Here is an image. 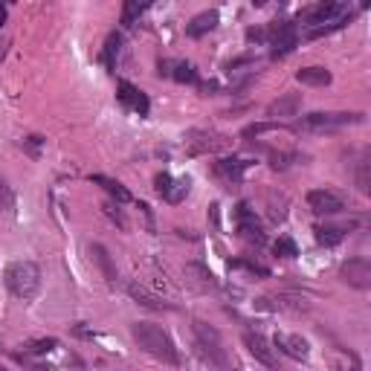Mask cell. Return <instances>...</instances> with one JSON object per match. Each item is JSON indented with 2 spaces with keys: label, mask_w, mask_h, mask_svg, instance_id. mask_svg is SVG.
Instances as JSON below:
<instances>
[{
  "label": "cell",
  "mask_w": 371,
  "mask_h": 371,
  "mask_svg": "<svg viewBox=\"0 0 371 371\" xmlns=\"http://www.w3.org/2000/svg\"><path fill=\"white\" fill-rule=\"evenodd\" d=\"M351 20V6L339 4V0H331V4H316L305 12V23H308V38H322L331 35L337 30H342L345 23Z\"/></svg>",
  "instance_id": "cell-1"
},
{
  "label": "cell",
  "mask_w": 371,
  "mask_h": 371,
  "mask_svg": "<svg viewBox=\"0 0 371 371\" xmlns=\"http://www.w3.org/2000/svg\"><path fill=\"white\" fill-rule=\"evenodd\" d=\"M131 337H134V342L139 345L145 354H151V357L163 360L168 365H177L180 363L175 342H171V337L160 325H154V322H134L131 325Z\"/></svg>",
  "instance_id": "cell-2"
},
{
  "label": "cell",
  "mask_w": 371,
  "mask_h": 371,
  "mask_svg": "<svg viewBox=\"0 0 371 371\" xmlns=\"http://www.w3.org/2000/svg\"><path fill=\"white\" fill-rule=\"evenodd\" d=\"M4 279H6V287H9V293L15 296V299L27 302V299H32V296L38 293V287H41V270L32 261H12L6 267Z\"/></svg>",
  "instance_id": "cell-3"
},
{
  "label": "cell",
  "mask_w": 371,
  "mask_h": 371,
  "mask_svg": "<svg viewBox=\"0 0 371 371\" xmlns=\"http://www.w3.org/2000/svg\"><path fill=\"white\" fill-rule=\"evenodd\" d=\"M363 119H365L363 113H308L302 119V128H308V131H337V128L360 125Z\"/></svg>",
  "instance_id": "cell-4"
},
{
  "label": "cell",
  "mask_w": 371,
  "mask_h": 371,
  "mask_svg": "<svg viewBox=\"0 0 371 371\" xmlns=\"http://www.w3.org/2000/svg\"><path fill=\"white\" fill-rule=\"evenodd\" d=\"M194 334H197V342H201V351L209 357V363H215L220 368H229L224 345H220V334L215 328H209L206 322H201V319H194Z\"/></svg>",
  "instance_id": "cell-5"
},
{
  "label": "cell",
  "mask_w": 371,
  "mask_h": 371,
  "mask_svg": "<svg viewBox=\"0 0 371 371\" xmlns=\"http://www.w3.org/2000/svg\"><path fill=\"white\" fill-rule=\"evenodd\" d=\"M339 276L345 284H351L357 290H368L371 287V261L368 258H348L342 264Z\"/></svg>",
  "instance_id": "cell-6"
},
{
  "label": "cell",
  "mask_w": 371,
  "mask_h": 371,
  "mask_svg": "<svg viewBox=\"0 0 371 371\" xmlns=\"http://www.w3.org/2000/svg\"><path fill=\"white\" fill-rule=\"evenodd\" d=\"M235 224H238L241 238L253 241V244H264V227H261V220L256 218V212L250 209V203H238V209H235Z\"/></svg>",
  "instance_id": "cell-7"
},
{
  "label": "cell",
  "mask_w": 371,
  "mask_h": 371,
  "mask_svg": "<svg viewBox=\"0 0 371 371\" xmlns=\"http://www.w3.org/2000/svg\"><path fill=\"white\" fill-rule=\"evenodd\" d=\"M308 206L316 215H337V212L345 209L342 197L337 191H331V189H313V191H308Z\"/></svg>",
  "instance_id": "cell-8"
},
{
  "label": "cell",
  "mask_w": 371,
  "mask_h": 371,
  "mask_svg": "<svg viewBox=\"0 0 371 371\" xmlns=\"http://www.w3.org/2000/svg\"><path fill=\"white\" fill-rule=\"evenodd\" d=\"M154 189H157V194L163 197V201H168V203H180L183 197L189 194V180H175L171 175H157L154 177Z\"/></svg>",
  "instance_id": "cell-9"
},
{
  "label": "cell",
  "mask_w": 371,
  "mask_h": 371,
  "mask_svg": "<svg viewBox=\"0 0 371 371\" xmlns=\"http://www.w3.org/2000/svg\"><path fill=\"white\" fill-rule=\"evenodd\" d=\"M244 345H246V351H250L258 363H264L267 368H276L279 360H276V351H273V345H270L261 334H253V331H246L244 334Z\"/></svg>",
  "instance_id": "cell-10"
},
{
  "label": "cell",
  "mask_w": 371,
  "mask_h": 371,
  "mask_svg": "<svg viewBox=\"0 0 371 371\" xmlns=\"http://www.w3.org/2000/svg\"><path fill=\"white\" fill-rule=\"evenodd\" d=\"M186 142H189V148H191V154L220 151V148H227V145H229L227 137H220V134H206V131H191Z\"/></svg>",
  "instance_id": "cell-11"
},
{
  "label": "cell",
  "mask_w": 371,
  "mask_h": 371,
  "mask_svg": "<svg viewBox=\"0 0 371 371\" xmlns=\"http://www.w3.org/2000/svg\"><path fill=\"white\" fill-rule=\"evenodd\" d=\"M119 102L125 105L128 111H134V113H139V116H145L148 113V99H145V93L139 90V87H134L131 82H119Z\"/></svg>",
  "instance_id": "cell-12"
},
{
  "label": "cell",
  "mask_w": 371,
  "mask_h": 371,
  "mask_svg": "<svg viewBox=\"0 0 371 371\" xmlns=\"http://www.w3.org/2000/svg\"><path fill=\"white\" fill-rule=\"evenodd\" d=\"M276 348H282L293 360H308L310 357V345L299 334H279L276 337Z\"/></svg>",
  "instance_id": "cell-13"
},
{
  "label": "cell",
  "mask_w": 371,
  "mask_h": 371,
  "mask_svg": "<svg viewBox=\"0 0 371 371\" xmlns=\"http://www.w3.org/2000/svg\"><path fill=\"white\" fill-rule=\"evenodd\" d=\"M171 76L175 82H180V84H194L197 82V70H194V64H189V61H160V76Z\"/></svg>",
  "instance_id": "cell-14"
},
{
  "label": "cell",
  "mask_w": 371,
  "mask_h": 371,
  "mask_svg": "<svg viewBox=\"0 0 371 371\" xmlns=\"http://www.w3.org/2000/svg\"><path fill=\"white\" fill-rule=\"evenodd\" d=\"M218 20H220V15H218L215 9L194 15V18L186 23V35H189V38H201V35H206V32H212V30L218 27Z\"/></svg>",
  "instance_id": "cell-15"
},
{
  "label": "cell",
  "mask_w": 371,
  "mask_h": 371,
  "mask_svg": "<svg viewBox=\"0 0 371 371\" xmlns=\"http://www.w3.org/2000/svg\"><path fill=\"white\" fill-rule=\"evenodd\" d=\"M296 46V27L293 23H279L273 27V56H284Z\"/></svg>",
  "instance_id": "cell-16"
},
{
  "label": "cell",
  "mask_w": 371,
  "mask_h": 371,
  "mask_svg": "<svg viewBox=\"0 0 371 371\" xmlns=\"http://www.w3.org/2000/svg\"><path fill=\"white\" fill-rule=\"evenodd\" d=\"M246 168H250V163H246L244 157H229V160H220V163L215 165V175L224 177V180H229V183H238V180L244 177Z\"/></svg>",
  "instance_id": "cell-17"
},
{
  "label": "cell",
  "mask_w": 371,
  "mask_h": 371,
  "mask_svg": "<svg viewBox=\"0 0 371 371\" xmlns=\"http://www.w3.org/2000/svg\"><path fill=\"white\" fill-rule=\"evenodd\" d=\"M299 108H302V96L290 93V96H282L279 102L270 105V108H267V113L273 116V119H279V116H296V113H299Z\"/></svg>",
  "instance_id": "cell-18"
},
{
  "label": "cell",
  "mask_w": 371,
  "mask_h": 371,
  "mask_svg": "<svg viewBox=\"0 0 371 371\" xmlns=\"http://www.w3.org/2000/svg\"><path fill=\"white\" fill-rule=\"evenodd\" d=\"M296 79L302 84H310V87H325V84H331V73L325 67H302L296 73Z\"/></svg>",
  "instance_id": "cell-19"
},
{
  "label": "cell",
  "mask_w": 371,
  "mask_h": 371,
  "mask_svg": "<svg viewBox=\"0 0 371 371\" xmlns=\"http://www.w3.org/2000/svg\"><path fill=\"white\" fill-rule=\"evenodd\" d=\"M90 180H93L96 186H102V189H105L111 197H116L119 203H131V191H128L125 186H122L119 180H111V177H105V175H93Z\"/></svg>",
  "instance_id": "cell-20"
},
{
  "label": "cell",
  "mask_w": 371,
  "mask_h": 371,
  "mask_svg": "<svg viewBox=\"0 0 371 371\" xmlns=\"http://www.w3.org/2000/svg\"><path fill=\"white\" fill-rule=\"evenodd\" d=\"M90 256L99 261V267L105 270V279H108V282H116V270H113V264H111V256H108L105 246H102V244H93V246H90Z\"/></svg>",
  "instance_id": "cell-21"
},
{
  "label": "cell",
  "mask_w": 371,
  "mask_h": 371,
  "mask_svg": "<svg viewBox=\"0 0 371 371\" xmlns=\"http://www.w3.org/2000/svg\"><path fill=\"white\" fill-rule=\"evenodd\" d=\"M128 293L134 296V299L139 302V305H145V308H154V310H160V308H165L160 299H157V296H151V293H148L142 284H137V282H131L128 284Z\"/></svg>",
  "instance_id": "cell-22"
},
{
  "label": "cell",
  "mask_w": 371,
  "mask_h": 371,
  "mask_svg": "<svg viewBox=\"0 0 371 371\" xmlns=\"http://www.w3.org/2000/svg\"><path fill=\"white\" fill-rule=\"evenodd\" d=\"M342 235H345V232H342L339 227H319V229H316V241L322 244V246H337V244L342 241Z\"/></svg>",
  "instance_id": "cell-23"
},
{
  "label": "cell",
  "mask_w": 371,
  "mask_h": 371,
  "mask_svg": "<svg viewBox=\"0 0 371 371\" xmlns=\"http://www.w3.org/2000/svg\"><path fill=\"white\" fill-rule=\"evenodd\" d=\"M119 46H122V38L116 35V32H111L108 35V41H105V64L113 70L116 67V58H119Z\"/></svg>",
  "instance_id": "cell-24"
},
{
  "label": "cell",
  "mask_w": 371,
  "mask_h": 371,
  "mask_svg": "<svg viewBox=\"0 0 371 371\" xmlns=\"http://www.w3.org/2000/svg\"><path fill=\"white\" fill-rule=\"evenodd\" d=\"M273 308H279V310H293V313H302V310H308L310 305H308L305 299H296V296H279Z\"/></svg>",
  "instance_id": "cell-25"
},
{
  "label": "cell",
  "mask_w": 371,
  "mask_h": 371,
  "mask_svg": "<svg viewBox=\"0 0 371 371\" xmlns=\"http://www.w3.org/2000/svg\"><path fill=\"white\" fill-rule=\"evenodd\" d=\"M186 276H197L194 282H201L203 287H215V276L209 273L206 267H201V264H189L186 267Z\"/></svg>",
  "instance_id": "cell-26"
},
{
  "label": "cell",
  "mask_w": 371,
  "mask_h": 371,
  "mask_svg": "<svg viewBox=\"0 0 371 371\" xmlns=\"http://www.w3.org/2000/svg\"><path fill=\"white\" fill-rule=\"evenodd\" d=\"M56 339H35V342H30L27 348H23V354H30V357H41V354H46V351H53L56 348Z\"/></svg>",
  "instance_id": "cell-27"
},
{
  "label": "cell",
  "mask_w": 371,
  "mask_h": 371,
  "mask_svg": "<svg viewBox=\"0 0 371 371\" xmlns=\"http://www.w3.org/2000/svg\"><path fill=\"white\" fill-rule=\"evenodd\" d=\"M145 9H148L145 4H125V9H122V23H128V27H131L134 18H137V15H142Z\"/></svg>",
  "instance_id": "cell-28"
},
{
  "label": "cell",
  "mask_w": 371,
  "mask_h": 371,
  "mask_svg": "<svg viewBox=\"0 0 371 371\" xmlns=\"http://www.w3.org/2000/svg\"><path fill=\"white\" fill-rule=\"evenodd\" d=\"M15 206V197H12V189L0 180V212H9Z\"/></svg>",
  "instance_id": "cell-29"
},
{
  "label": "cell",
  "mask_w": 371,
  "mask_h": 371,
  "mask_svg": "<svg viewBox=\"0 0 371 371\" xmlns=\"http://www.w3.org/2000/svg\"><path fill=\"white\" fill-rule=\"evenodd\" d=\"M276 256L293 258V256H296V244H293L290 238H279V241H276Z\"/></svg>",
  "instance_id": "cell-30"
},
{
  "label": "cell",
  "mask_w": 371,
  "mask_h": 371,
  "mask_svg": "<svg viewBox=\"0 0 371 371\" xmlns=\"http://www.w3.org/2000/svg\"><path fill=\"white\" fill-rule=\"evenodd\" d=\"M357 186L360 191H368V160L360 163V175H357Z\"/></svg>",
  "instance_id": "cell-31"
},
{
  "label": "cell",
  "mask_w": 371,
  "mask_h": 371,
  "mask_svg": "<svg viewBox=\"0 0 371 371\" xmlns=\"http://www.w3.org/2000/svg\"><path fill=\"white\" fill-rule=\"evenodd\" d=\"M105 215H108L111 220H116V224H119V227H125V218H122L119 212H113V206H105Z\"/></svg>",
  "instance_id": "cell-32"
},
{
  "label": "cell",
  "mask_w": 371,
  "mask_h": 371,
  "mask_svg": "<svg viewBox=\"0 0 371 371\" xmlns=\"http://www.w3.org/2000/svg\"><path fill=\"white\" fill-rule=\"evenodd\" d=\"M6 23V6H0V27Z\"/></svg>",
  "instance_id": "cell-33"
},
{
  "label": "cell",
  "mask_w": 371,
  "mask_h": 371,
  "mask_svg": "<svg viewBox=\"0 0 371 371\" xmlns=\"http://www.w3.org/2000/svg\"><path fill=\"white\" fill-rule=\"evenodd\" d=\"M0 371H4V368H0Z\"/></svg>",
  "instance_id": "cell-34"
}]
</instances>
